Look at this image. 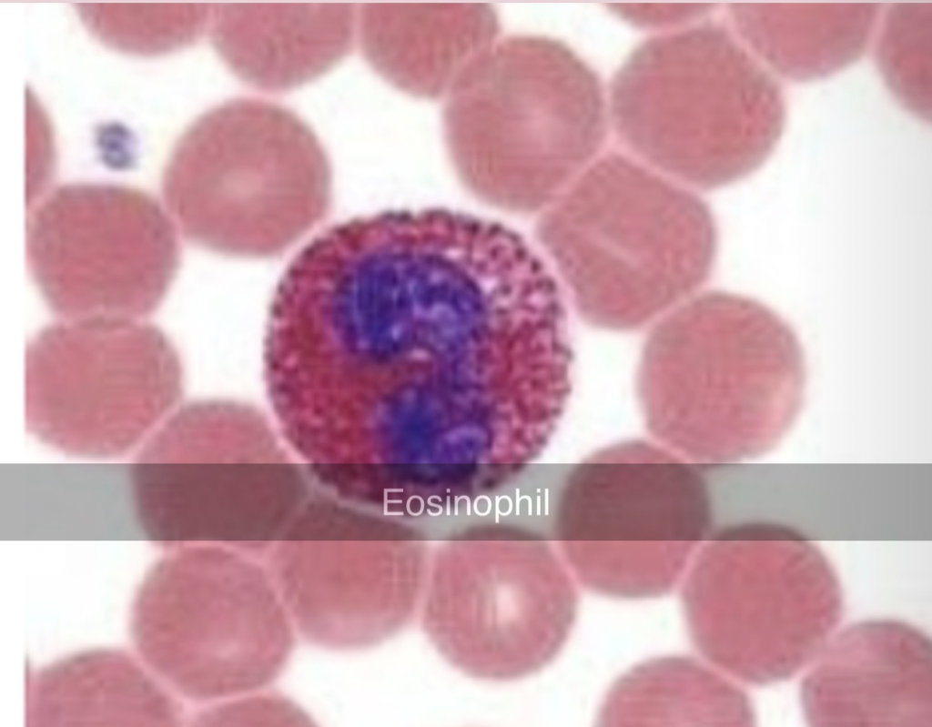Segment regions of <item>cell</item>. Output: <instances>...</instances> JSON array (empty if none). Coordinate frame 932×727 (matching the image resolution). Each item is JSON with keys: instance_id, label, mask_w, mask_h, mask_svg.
<instances>
[{"instance_id": "cell-1", "label": "cell", "mask_w": 932, "mask_h": 727, "mask_svg": "<svg viewBox=\"0 0 932 727\" xmlns=\"http://www.w3.org/2000/svg\"><path fill=\"white\" fill-rule=\"evenodd\" d=\"M623 160L592 168L536 227L581 316L613 330L638 328L693 293L716 247L700 199Z\"/></svg>"}, {"instance_id": "cell-2", "label": "cell", "mask_w": 932, "mask_h": 727, "mask_svg": "<svg viewBox=\"0 0 932 727\" xmlns=\"http://www.w3.org/2000/svg\"><path fill=\"white\" fill-rule=\"evenodd\" d=\"M471 62L448 108L451 147L466 186L501 208L552 204L602 137L592 74L552 42L512 39Z\"/></svg>"}, {"instance_id": "cell-3", "label": "cell", "mask_w": 932, "mask_h": 727, "mask_svg": "<svg viewBox=\"0 0 932 727\" xmlns=\"http://www.w3.org/2000/svg\"><path fill=\"white\" fill-rule=\"evenodd\" d=\"M657 40L629 61L615 89L625 138L658 166L715 187L758 168L782 134L773 75L717 26Z\"/></svg>"}, {"instance_id": "cell-4", "label": "cell", "mask_w": 932, "mask_h": 727, "mask_svg": "<svg viewBox=\"0 0 932 727\" xmlns=\"http://www.w3.org/2000/svg\"><path fill=\"white\" fill-rule=\"evenodd\" d=\"M876 3H755L732 8L754 52L778 74L809 81L856 61L873 35Z\"/></svg>"}, {"instance_id": "cell-5", "label": "cell", "mask_w": 932, "mask_h": 727, "mask_svg": "<svg viewBox=\"0 0 932 727\" xmlns=\"http://www.w3.org/2000/svg\"><path fill=\"white\" fill-rule=\"evenodd\" d=\"M372 9L384 21L369 14L364 37L370 59L400 86L420 95H434L443 88L494 31L493 15L487 8Z\"/></svg>"}, {"instance_id": "cell-6", "label": "cell", "mask_w": 932, "mask_h": 727, "mask_svg": "<svg viewBox=\"0 0 932 727\" xmlns=\"http://www.w3.org/2000/svg\"><path fill=\"white\" fill-rule=\"evenodd\" d=\"M932 1L892 5L880 28L876 61L897 99L917 116L931 117Z\"/></svg>"}]
</instances>
